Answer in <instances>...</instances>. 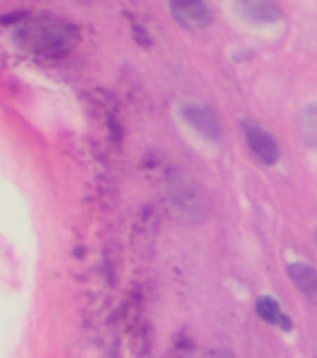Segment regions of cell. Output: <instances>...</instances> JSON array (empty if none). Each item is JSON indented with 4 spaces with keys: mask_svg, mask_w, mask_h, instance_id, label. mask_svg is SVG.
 <instances>
[{
    "mask_svg": "<svg viewBox=\"0 0 317 358\" xmlns=\"http://www.w3.org/2000/svg\"><path fill=\"white\" fill-rule=\"evenodd\" d=\"M235 11L252 24H274L282 19L276 0H234Z\"/></svg>",
    "mask_w": 317,
    "mask_h": 358,
    "instance_id": "cell-5",
    "label": "cell"
},
{
    "mask_svg": "<svg viewBox=\"0 0 317 358\" xmlns=\"http://www.w3.org/2000/svg\"><path fill=\"white\" fill-rule=\"evenodd\" d=\"M170 11L176 22L187 30H202L213 22V11L206 0H170Z\"/></svg>",
    "mask_w": 317,
    "mask_h": 358,
    "instance_id": "cell-2",
    "label": "cell"
},
{
    "mask_svg": "<svg viewBox=\"0 0 317 358\" xmlns=\"http://www.w3.org/2000/svg\"><path fill=\"white\" fill-rule=\"evenodd\" d=\"M297 127L302 142L317 151V103L304 106L297 120Z\"/></svg>",
    "mask_w": 317,
    "mask_h": 358,
    "instance_id": "cell-8",
    "label": "cell"
},
{
    "mask_svg": "<svg viewBox=\"0 0 317 358\" xmlns=\"http://www.w3.org/2000/svg\"><path fill=\"white\" fill-rule=\"evenodd\" d=\"M316 241H317V231H316Z\"/></svg>",
    "mask_w": 317,
    "mask_h": 358,
    "instance_id": "cell-10",
    "label": "cell"
},
{
    "mask_svg": "<svg viewBox=\"0 0 317 358\" xmlns=\"http://www.w3.org/2000/svg\"><path fill=\"white\" fill-rule=\"evenodd\" d=\"M256 312L265 323L274 324V327H279V329L286 330V332H290L291 327H293L291 319L282 312V308H280V304L274 301L273 296H262V299H258Z\"/></svg>",
    "mask_w": 317,
    "mask_h": 358,
    "instance_id": "cell-7",
    "label": "cell"
},
{
    "mask_svg": "<svg viewBox=\"0 0 317 358\" xmlns=\"http://www.w3.org/2000/svg\"><path fill=\"white\" fill-rule=\"evenodd\" d=\"M288 274H290L291 282L297 285V289H301L304 295L317 296V271L308 265V263L295 262L288 265Z\"/></svg>",
    "mask_w": 317,
    "mask_h": 358,
    "instance_id": "cell-6",
    "label": "cell"
},
{
    "mask_svg": "<svg viewBox=\"0 0 317 358\" xmlns=\"http://www.w3.org/2000/svg\"><path fill=\"white\" fill-rule=\"evenodd\" d=\"M243 133H245L246 144L251 148L254 155L263 162L273 166L274 162L280 159V145L273 134L260 127L258 123L245 122L243 123Z\"/></svg>",
    "mask_w": 317,
    "mask_h": 358,
    "instance_id": "cell-3",
    "label": "cell"
},
{
    "mask_svg": "<svg viewBox=\"0 0 317 358\" xmlns=\"http://www.w3.org/2000/svg\"><path fill=\"white\" fill-rule=\"evenodd\" d=\"M168 190H170V200H172L176 211L181 213L185 218H192L196 222L204 218L206 203L189 179H185L183 176H176L170 179Z\"/></svg>",
    "mask_w": 317,
    "mask_h": 358,
    "instance_id": "cell-1",
    "label": "cell"
},
{
    "mask_svg": "<svg viewBox=\"0 0 317 358\" xmlns=\"http://www.w3.org/2000/svg\"><path fill=\"white\" fill-rule=\"evenodd\" d=\"M206 358H235L230 351H224V349H217V351L207 352Z\"/></svg>",
    "mask_w": 317,
    "mask_h": 358,
    "instance_id": "cell-9",
    "label": "cell"
},
{
    "mask_svg": "<svg viewBox=\"0 0 317 358\" xmlns=\"http://www.w3.org/2000/svg\"><path fill=\"white\" fill-rule=\"evenodd\" d=\"M181 116L185 117V122L189 123L196 133L200 134L202 138L209 140V142L220 140V134H223L220 122H218L217 114L209 106L190 103V105H185L181 108Z\"/></svg>",
    "mask_w": 317,
    "mask_h": 358,
    "instance_id": "cell-4",
    "label": "cell"
}]
</instances>
